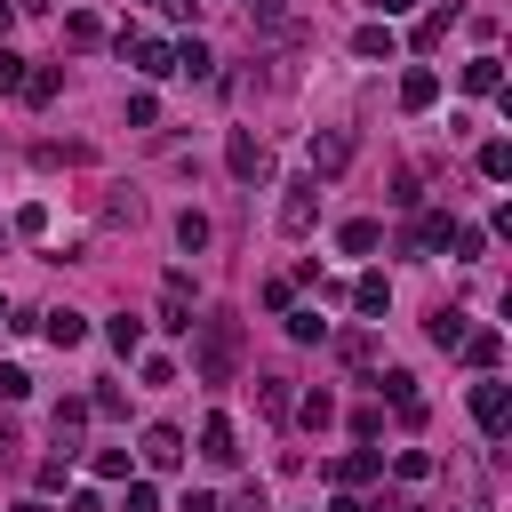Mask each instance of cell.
Here are the masks:
<instances>
[{"label": "cell", "mask_w": 512, "mask_h": 512, "mask_svg": "<svg viewBox=\"0 0 512 512\" xmlns=\"http://www.w3.org/2000/svg\"><path fill=\"white\" fill-rule=\"evenodd\" d=\"M16 512H48V504H40V496H32V504H16Z\"/></svg>", "instance_id": "53"}, {"label": "cell", "mask_w": 512, "mask_h": 512, "mask_svg": "<svg viewBox=\"0 0 512 512\" xmlns=\"http://www.w3.org/2000/svg\"><path fill=\"white\" fill-rule=\"evenodd\" d=\"M408 8H416V0H376V16H384V24H392V16H408Z\"/></svg>", "instance_id": "49"}, {"label": "cell", "mask_w": 512, "mask_h": 512, "mask_svg": "<svg viewBox=\"0 0 512 512\" xmlns=\"http://www.w3.org/2000/svg\"><path fill=\"white\" fill-rule=\"evenodd\" d=\"M40 336H48L56 352H72V344H88V320H80L72 304H56V312H40Z\"/></svg>", "instance_id": "11"}, {"label": "cell", "mask_w": 512, "mask_h": 512, "mask_svg": "<svg viewBox=\"0 0 512 512\" xmlns=\"http://www.w3.org/2000/svg\"><path fill=\"white\" fill-rule=\"evenodd\" d=\"M0 328H8V304H0Z\"/></svg>", "instance_id": "55"}, {"label": "cell", "mask_w": 512, "mask_h": 512, "mask_svg": "<svg viewBox=\"0 0 512 512\" xmlns=\"http://www.w3.org/2000/svg\"><path fill=\"white\" fill-rule=\"evenodd\" d=\"M16 8H32V16H40V8H56V0H16Z\"/></svg>", "instance_id": "52"}, {"label": "cell", "mask_w": 512, "mask_h": 512, "mask_svg": "<svg viewBox=\"0 0 512 512\" xmlns=\"http://www.w3.org/2000/svg\"><path fill=\"white\" fill-rule=\"evenodd\" d=\"M448 24H456V0H448V8H432V16H424V24H416V48H424V56H432V48H440V40H448Z\"/></svg>", "instance_id": "22"}, {"label": "cell", "mask_w": 512, "mask_h": 512, "mask_svg": "<svg viewBox=\"0 0 512 512\" xmlns=\"http://www.w3.org/2000/svg\"><path fill=\"white\" fill-rule=\"evenodd\" d=\"M424 192H416V168H392V208H416Z\"/></svg>", "instance_id": "36"}, {"label": "cell", "mask_w": 512, "mask_h": 512, "mask_svg": "<svg viewBox=\"0 0 512 512\" xmlns=\"http://www.w3.org/2000/svg\"><path fill=\"white\" fill-rule=\"evenodd\" d=\"M448 232H456V224H448V208H432V216H416V224H408V240H400V248H408V256H432V248H448Z\"/></svg>", "instance_id": "10"}, {"label": "cell", "mask_w": 512, "mask_h": 512, "mask_svg": "<svg viewBox=\"0 0 512 512\" xmlns=\"http://www.w3.org/2000/svg\"><path fill=\"white\" fill-rule=\"evenodd\" d=\"M208 232H216V224H208L200 208H184V216H176V248H192V256H200V248H208Z\"/></svg>", "instance_id": "25"}, {"label": "cell", "mask_w": 512, "mask_h": 512, "mask_svg": "<svg viewBox=\"0 0 512 512\" xmlns=\"http://www.w3.org/2000/svg\"><path fill=\"white\" fill-rule=\"evenodd\" d=\"M120 512H160V488H152V480H128V496H120Z\"/></svg>", "instance_id": "35"}, {"label": "cell", "mask_w": 512, "mask_h": 512, "mask_svg": "<svg viewBox=\"0 0 512 512\" xmlns=\"http://www.w3.org/2000/svg\"><path fill=\"white\" fill-rule=\"evenodd\" d=\"M152 8H168V0H152Z\"/></svg>", "instance_id": "56"}, {"label": "cell", "mask_w": 512, "mask_h": 512, "mask_svg": "<svg viewBox=\"0 0 512 512\" xmlns=\"http://www.w3.org/2000/svg\"><path fill=\"white\" fill-rule=\"evenodd\" d=\"M64 40H72V48H96V40H104V24H96L88 8H72V16H64Z\"/></svg>", "instance_id": "27"}, {"label": "cell", "mask_w": 512, "mask_h": 512, "mask_svg": "<svg viewBox=\"0 0 512 512\" xmlns=\"http://www.w3.org/2000/svg\"><path fill=\"white\" fill-rule=\"evenodd\" d=\"M280 8H288V0H248V16H256V24H264V32H272V24H280Z\"/></svg>", "instance_id": "46"}, {"label": "cell", "mask_w": 512, "mask_h": 512, "mask_svg": "<svg viewBox=\"0 0 512 512\" xmlns=\"http://www.w3.org/2000/svg\"><path fill=\"white\" fill-rule=\"evenodd\" d=\"M376 240H384V224H376V216H352V224L336 232V248H344V256H376Z\"/></svg>", "instance_id": "20"}, {"label": "cell", "mask_w": 512, "mask_h": 512, "mask_svg": "<svg viewBox=\"0 0 512 512\" xmlns=\"http://www.w3.org/2000/svg\"><path fill=\"white\" fill-rule=\"evenodd\" d=\"M392 48H400V40H392V24H384V16L352 32V56H360V64H392Z\"/></svg>", "instance_id": "14"}, {"label": "cell", "mask_w": 512, "mask_h": 512, "mask_svg": "<svg viewBox=\"0 0 512 512\" xmlns=\"http://www.w3.org/2000/svg\"><path fill=\"white\" fill-rule=\"evenodd\" d=\"M336 360H352V368L376 360V328H344V336H336Z\"/></svg>", "instance_id": "26"}, {"label": "cell", "mask_w": 512, "mask_h": 512, "mask_svg": "<svg viewBox=\"0 0 512 512\" xmlns=\"http://www.w3.org/2000/svg\"><path fill=\"white\" fill-rule=\"evenodd\" d=\"M160 328H168V336H192V280H184V272L160 280Z\"/></svg>", "instance_id": "8"}, {"label": "cell", "mask_w": 512, "mask_h": 512, "mask_svg": "<svg viewBox=\"0 0 512 512\" xmlns=\"http://www.w3.org/2000/svg\"><path fill=\"white\" fill-rule=\"evenodd\" d=\"M480 176H488V184H504V176H512V144H504V136H488V144H480Z\"/></svg>", "instance_id": "24"}, {"label": "cell", "mask_w": 512, "mask_h": 512, "mask_svg": "<svg viewBox=\"0 0 512 512\" xmlns=\"http://www.w3.org/2000/svg\"><path fill=\"white\" fill-rule=\"evenodd\" d=\"M16 88H24V56H16V48H0V96H16Z\"/></svg>", "instance_id": "42"}, {"label": "cell", "mask_w": 512, "mask_h": 512, "mask_svg": "<svg viewBox=\"0 0 512 512\" xmlns=\"http://www.w3.org/2000/svg\"><path fill=\"white\" fill-rule=\"evenodd\" d=\"M32 160H40V168H80L88 144H56V136H48V144H32Z\"/></svg>", "instance_id": "23"}, {"label": "cell", "mask_w": 512, "mask_h": 512, "mask_svg": "<svg viewBox=\"0 0 512 512\" xmlns=\"http://www.w3.org/2000/svg\"><path fill=\"white\" fill-rule=\"evenodd\" d=\"M96 480H128V448H96Z\"/></svg>", "instance_id": "40"}, {"label": "cell", "mask_w": 512, "mask_h": 512, "mask_svg": "<svg viewBox=\"0 0 512 512\" xmlns=\"http://www.w3.org/2000/svg\"><path fill=\"white\" fill-rule=\"evenodd\" d=\"M376 392L400 408V400H416V376H408V368H384V384H376Z\"/></svg>", "instance_id": "34"}, {"label": "cell", "mask_w": 512, "mask_h": 512, "mask_svg": "<svg viewBox=\"0 0 512 512\" xmlns=\"http://www.w3.org/2000/svg\"><path fill=\"white\" fill-rule=\"evenodd\" d=\"M296 416H304V424H328V416H336V400H328V392H304V400H296Z\"/></svg>", "instance_id": "39"}, {"label": "cell", "mask_w": 512, "mask_h": 512, "mask_svg": "<svg viewBox=\"0 0 512 512\" xmlns=\"http://www.w3.org/2000/svg\"><path fill=\"white\" fill-rule=\"evenodd\" d=\"M352 168V128H320L312 136V176L328 184V176H344Z\"/></svg>", "instance_id": "7"}, {"label": "cell", "mask_w": 512, "mask_h": 512, "mask_svg": "<svg viewBox=\"0 0 512 512\" xmlns=\"http://www.w3.org/2000/svg\"><path fill=\"white\" fill-rule=\"evenodd\" d=\"M136 456H144V472H176V464H184V432H176V424H144Z\"/></svg>", "instance_id": "6"}, {"label": "cell", "mask_w": 512, "mask_h": 512, "mask_svg": "<svg viewBox=\"0 0 512 512\" xmlns=\"http://www.w3.org/2000/svg\"><path fill=\"white\" fill-rule=\"evenodd\" d=\"M176 512H224V504H216V496H208V488H192V496H184V504H176Z\"/></svg>", "instance_id": "47"}, {"label": "cell", "mask_w": 512, "mask_h": 512, "mask_svg": "<svg viewBox=\"0 0 512 512\" xmlns=\"http://www.w3.org/2000/svg\"><path fill=\"white\" fill-rule=\"evenodd\" d=\"M224 168H232L240 184H264V176H272V152H264V136L232 128V136H224Z\"/></svg>", "instance_id": "3"}, {"label": "cell", "mask_w": 512, "mask_h": 512, "mask_svg": "<svg viewBox=\"0 0 512 512\" xmlns=\"http://www.w3.org/2000/svg\"><path fill=\"white\" fill-rule=\"evenodd\" d=\"M192 376L200 384H232L240 376V320L232 312H200L192 320Z\"/></svg>", "instance_id": "1"}, {"label": "cell", "mask_w": 512, "mask_h": 512, "mask_svg": "<svg viewBox=\"0 0 512 512\" xmlns=\"http://www.w3.org/2000/svg\"><path fill=\"white\" fill-rule=\"evenodd\" d=\"M232 512H272V496H264V488H256V480H248V488H240V496H232Z\"/></svg>", "instance_id": "45"}, {"label": "cell", "mask_w": 512, "mask_h": 512, "mask_svg": "<svg viewBox=\"0 0 512 512\" xmlns=\"http://www.w3.org/2000/svg\"><path fill=\"white\" fill-rule=\"evenodd\" d=\"M392 472H400V480H424V472H432V456H424V448H400V456H392Z\"/></svg>", "instance_id": "41"}, {"label": "cell", "mask_w": 512, "mask_h": 512, "mask_svg": "<svg viewBox=\"0 0 512 512\" xmlns=\"http://www.w3.org/2000/svg\"><path fill=\"white\" fill-rule=\"evenodd\" d=\"M432 104H440V72L432 64H408L400 72V112H432Z\"/></svg>", "instance_id": "9"}, {"label": "cell", "mask_w": 512, "mask_h": 512, "mask_svg": "<svg viewBox=\"0 0 512 512\" xmlns=\"http://www.w3.org/2000/svg\"><path fill=\"white\" fill-rule=\"evenodd\" d=\"M400 512H424V504H400Z\"/></svg>", "instance_id": "54"}, {"label": "cell", "mask_w": 512, "mask_h": 512, "mask_svg": "<svg viewBox=\"0 0 512 512\" xmlns=\"http://www.w3.org/2000/svg\"><path fill=\"white\" fill-rule=\"evenodd\" d=\"M256 408L264 416H288V376H256Z\"/></svg>", "instance_id": "30"}, {"label": "cell", "mask_w": 512, "mask_h": 512, "mask_svg": "<svg viewBox=\"0 0 512 512\" xmlns=\"http://www.w3.org/2000/svg\"><path fill=\"white\" fill-rule=\"evenodd\" d=\"M464 320H472V312H456V304H432V320H424V336H432L440 352H456V344H464Z\"/></svg>", "instance_id": "18"}, {"label": "cell", "mask_w": 512, "mask_h": 512, "mask_svg": "<svg viewBox=\"0 0 512 512\" xmlns=\"http://www.w3.org/2000/svg\"><path fill=\"white\" fill-rule=\"evenodd\" d=\"M144 384H176V360L168 352H144Z\"/></svg>", "instance_id": "43"}, {"label": "cell", "mask_w": 512, "mask_h": 512, "mask_svg": "<svg viewBox=\"0 0 512 512\" xmlns=\"http://www.w3.org/2000/svg\"><path fill=\"white\" fill-rule=\"evenodd\" d=\"M200 456H208V464H240V432H232V416H208V424H200Z\"/></svg>", "instance_id": "12"}, {"label": "cell", "mask_w": 512, "mask_h": 512, "mask_svg": "<svg viewBox=\"0 0 512 512\" xmlns=\"http://www.w3.org/2000/svg\"><path fill=\"white\" fill-rule=\"evenodd\" d=\"M328 512H368V504H360L352 488H336V504H328Z\"/></svg>", "instance_id": "48"}, {"label": "cell", "mask_w": 512, "mask_h": 512, "mask_svg": "<svg viewBox=\"0 0 512 512\" xmlns=\"http://www.w3.org/2000/svg\"><path fill=\"white\" fill-rule=\"evenodd\" d=\"M8 464H16V432L0 424V472H8Z\"/></svg>", "instance_id": "50"}, {"label": "cell", "mask_w": 512, "mask_h": 512, "mask_svg": "<svg viewBox=\"0 0 512 512\" xmlns=\"http://www.w3.org/2000/svg\"><path fill=\"white\" fill-rule=\"evenodd\" d=\"M376 472H384V456H376V448H352V456H336V464H328V480H336V488H368Z\"/></svg>", "instance_id": "13"}, {"label": "cell", "mask_w": 512, "mask_h": 512, "mask_svg": "<svg viewBox=\"0 0 512 512\" xmlns=\"http://www.w3.org/2000/svg\"><path fill=\"white\" fill-rule=\"evenodd\" d=\"M24 392H32V376L24 368H0V400H24Z\"/></svg>", "instance_id": "44"}, {"label": "cell", "mask_w": 512, "mask_h": 512, "mask_svg": "<svg viewBox=\"0 0 512 512\" xmlns=\"http://www.w3.org/2000/svg\"><path fill=\"white\" fill-rule=\"evenodd\" d=\"M288 336H296V344H320V336H328V320H320V312H296V304H288Z\"/></svg>", "instance_id": "32"}, {"label": "cell", "mask_w": 512, "mask_h": 512, "mask_svg": "<svg viewBox=\"0 0 512 512\" xmlns=\"http://www.w3.org/2000/svg\"><path fill=\"white\" fill-rule=\"evenodd\" d=\"M104 216H112V224H136V216H144V200H136V192H112V200H104Z\"/></svg>", "instance_id": "37"}, {"label": "cell", "mask_w": 512, "mask_h": 512, "mask_svg": "<svg viewBox=\"0 0 512 512\" xmlns=\"http://www.w3.org/2000/svg\"><path fill=\"white\" fill-rule=\"evenodd\" d=\"M152 120H160V96L136 88V96H128V128H152Z\"/></svg>", "instance_id": "33"}, {"label": "cell", "mask_w": 512, "mask_h": 512, "mask_svg": "<svg viewBox=\"0 0 512 512\" xmlns=\"http://www.w3.org/2000/svg\"><path fill=\"white\" fill-rule=\"evenodd\" d=\"M120 56H128L144 80H176V48H168V40H152V32H120Z\"/></svg>", "instance_id": "2"}, {"label": "cell", "mask_w": 512, "mask_h": 512, "mask_svg": "<svg viewBox=\"0 0 512 512\" xmlns=\"http://www.w3.org/2000/svg\"><path fill=\"white\" fill-rule=\"evenodd\" d=\"M88 424V400H56V440H64V456H72V432Z\"/></svg>", "instance_id": "31"}, {"label": "cell", "mask_w": 512, "mask_h": 512, "mask_svg": "<svg viewBox=\"0 0 512 512\" xmlns=\"http://www.w3.org/2000/svg\"><path fill=\"white\" fill-rule=\"evenodd\" d=\"M176 72L184 80H208V40H176Z\"/></svg>", "instance_id": "28"}, {"label": "cell", "mask_w": 512, "mask_h": 512, "mask_svg": "<svg viewBox=\"0 0 512 512\" xmlns=\"http://www.w3.org/2000/svg\"><path fill=\"white\" fill-rule=\"evenodd\" d=\"M456 352H464V360H472V368L488 376V368L504 360V328H464V344H456Z\"/></svg>", "instance_id": "15"}, {"label": "cell", "mask_w": 512, "mask_h": 512, "mask_svg": "<svg viewBox=\"0 0 512 512\" xmlns=\"http://www.w3.org/2000/svg\"><path fill=\"white\" fill-rule=\"evenodd\" d=\"M352 304H360L368 320H384V312H392V280H384V272H360V280H352Z\"/></svg>", "instance_id": "17"}, {"label": "cell", "mask_w": 512, "mask_h": 512, "mask_svg": "<svg viewBox=\"0 0 512 512\" xmlns=\"http://www.w3.org/2000/svg\"><path fill=\"white\" fill-rule=\"evenodd\" d=\"M312 216H320V176H296V184H288V200H280V232H288V240H304V232H312Z\"/></svg>", "instance_id": "5"}, {"label": "cell", "mask_w": 512, "mask_h": 512, "mask_svg": "<svg viewBox=\"0 0 512 512\" xmlns=\"http://www.w3.org/2000/svg\"><path fill=\"white\" fill-rule=\"evenodd\" d=\"M56 88H64V64H32L16 96H24V104H56Z\"/></svg>", "instance_id": "19"}, {"label": "cell", "mask_w": 512, "mask_h": 512, "mask_svg": "<svg viewBox=\"0 0 512 512\" xmlns=\"http://www.w3.org/2000/svg\"><path fill=\"white\" fill-rule=\"evenodd\" d=\"M448 248H456V264H480V248H488V232H480V224H456V232H448Z\"/></svg>", "instance_id": "29"}, {"label": "cell", "mask_w": 512, "mask_h": 512, "mask_svg": "<svg viewBox=\"0 0 512 512\" xmlns=\"http://www.w3.org/2000/svg\"><path fill=\"white\" fill-rule=\"evenodd\" d=\"M472 424H480L488 440H504V432H512V392H504L496 376H480V384H472Z\"/></svg>", "instance_id": "4"}, {"label": "cell", "mask_w": 512, "mask_h": 512, "mask_svg": "<svg viewBox=\"0 0 512 512\" xmlns=\"http://www.w3.org/2000/svg\"><path fill=\"white\" fill-rule=\"evenodd\" d=\"M104 336H112V352H120V360H136V352H144V320H136V312L104 320Z\"/></svg>", "instance_id": "21"}, {"label": "cell", "mask_w": 512, "mask_h": 512, "mask_svg": "<svg viewBox=\"0 0 512 512\" xmlns=\"http://www.w3.org/2000/svg\"><path fill=\"white\" fill-rule=\"evenodd\" d=\"M16 232H24V240H40V232H48V208H40V200H24V208H16Z\"/></svg>", "instance_id": "38"}, {"label": "cell", "mask_w": 512, "mask_h": 512, "mask_svg": "<svg viewBox=\"0 0 512 512\" xmlns=\"http://www.w3.org/2000/svg\"><path fill=\"white\" fill-rule=\"evenodd\" d=\"M456 80H464V96H496V88H504V64H496V56L480 48V56H472V64L456 72Z\"/></svg>", "instance_id": "16"}, {"label": "cell", "mask_w": 512, "mask_h": 512, "mask_svg": "<svg viewBox=\"0 0 512 512\" xmlns=\"http://www.w3.org/2000/svg\"><path fill=\"white\" fill-rule=\"evenodd\" d=\"M8 24H16V0H0V32H8Z\"/></svg>", "instance_id": "51"}]
</instances>
